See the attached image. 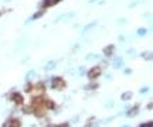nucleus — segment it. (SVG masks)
I'll return each mask as SVG.
<instances>
[{
  "mask_svg": "<svg viewBox=\"0 0 153 127\" xmlns=\"http://www.w3.org/2000/svg\"><path fill=\"white\" fill-rule=\"evenodd\" d=\"M53 89H57V90H61V89H64L65 86V83H64V80H63V78H54L53 79Z\"/></svg>",
  "mask_w": 153,
  "mask_h": 127,
  "instance_id": "obj_1",
  "label": "nucleus"
},
{
  "mask_svg": "<svg viewBox=\"0 0 153 127\" xmlns=\"http://www.w3.org/2000/svg\"><path fill=\"white\" fill-rule=\"evenodd\" d=\"M99 75H101V68H99V66H94V68L88 72V78H89V79H95V78L99 76Z\"/></svg>",
  "mask_w": 153,
  "mask_h": 127,
  "instance_id": "obj_2",
  "label": "nucleus"
},
{
  "mask_svg": "<svg viewBox=\"0 0 153 127\" xmlns=\"http://www.w3.org/2000/svg\"><path fill=\"white\" fill-rule=\"evenodd\" d=\"M11 99L14 100V103H16V104L23 103V96H20L19 93H13V96H11Z\"/></svg>",
  "mask_w": 153,
  "mask_h": 127,
  "instance_id": "obj_3",
  "label": "nucleus"
},
{
  "mask_svg": "<svg viewBox=\"0 0 153 127\" xmlns=\"http://www.w3.org/2000/svg\"><path fill=\"white\" fill-rule=\"evenodd\" d=\"M9 127H20V120L13 119L9 121Z\"/></svg>",
  "mask_w": 153,
  "mask_h": 127,
  "instance_id": "obj_4",
  "label": "nucleus"
},
{
  "mask_svg": "<svg viewBox=\"0 0 153 127\" xmlns=\"http://www.w3.org/2000/svg\"><path fill=\"white\" fill-rule=\"evenodd\" d=\"M112 51H113V45H108V47H105L104 54L105 55H109V54H112Z\"/></svg>",
  "mask_w": 153,
  "mask_h": 127,
  "instance_id": "obj_5",
  "label": "nucleus"
},
{
  "mask_svg": "<svg viewBox=\"0 0 153 127\" xmlns=\"http://www.w3.org/2000/svg\"><path fill=\"white\" fill-rule=\"evenodd\" d=\"M137 111H139V106H135V109L129 110L128 114H129V116H135V114H137Z\"/></svg>",
  "mask_w": 153,
  "mask_h": 127,
  "instance_id": "obj_6",
  "label": "nucleus"
},
{
  "mask_svg": "<svg viewBox=\"0 0 153 127\" xmlns=\"http://www.w3.org/2000/svg\"><path fill=\"white\" fill-rule=\"evenodd\" d=\"M121 64H122V59H121V58H116V59L113 61V68H119V66H121Z\"/></svg>",
  "mask_w": 153,
  "mask_h": 127,
  "instance_id": "obj_7",
  "label": "nucleus"
},
{
  "mask_svg": "<svg viewBox=\"0 0 153 127\" xmlns=\"http://www.w3.org/2000/svg\"><path fill=\"white\" fill-rule=\"evenodd\" d=\"M130 97H132V93H130V92H126V93L122 95V100H129Z\"/></svg>",
  "mask_w": 153,
  "mask_h": 127,
  "instance_id": "obj_8",
  "label": "nucleus"
},
{
  "mask_svg": "<svg viewBox=\"0 0 153 127\" xmlns=\"http://www.w3.org/2000/svg\"><path fill=\"white\" fill-rule=\"evenodd\" d=\"M54 106H56V104L53 103L51 100H48V102H47V107H48V109H54Z\"/></svg>",
  "mask_w": 153,
  "mask_h": 127,
  "instance_id": "obj_9",
  "label": "nucleus"
},
{
  "mask_svg": "<svg viewBox=\"0 0 153 127\" xmlns=\"http://www.w3.org/2000/svg\"><path fill=\"white\" fill-rule=\"evenodd\" d=\"M139 127H152V121H147V123H145V124H140Z\"/></svg>",
  "mask_w": 153,
  "mask_h": 127,
  "instance_id": "obj_10",
  "label": "nucleus"
},
{
  "mask_svg": "<svg viewBox=\"0 0 153 127\" xmlns=\"http://www.w3.org/2000/svg\"><path fill=\"white\" fill-rule=\"evenodd\" d=\"M53 66H56V64H54V62H50L48 65H47V66H46V69H47V71H48V69H51V68H53Z\"/></svg>",
  "mask_w": 153,
  "mask_h": 127,
  "instance_id": "obj_11",
  "label": "nucleus"
},
{
  "mask_svg": "<svg viewBox=\"0 0 153 127\" xmlns=\"http://www.w3.org/2000/svg\"><path fill=\"white\" fill-rule=\"evenodd\" d=\"M56 127H70V123H61V124H57Z\"/></svg>",
  "mask_w": 153,
  "mask_h": 127,
  "instance_id": "obj_12",
  "label": "nucleus"
},
{
  "mask_svg": "<svg viewBox=\"0 0 153 127\" xmlns=\"http://www.w3.org/2000/svg\"><path fill=\"white\" fill-rule=\"evenodd\" d=\"M41 16H43V11H38V13H37L36 16L33 17V20H36V18H38V17H41Z\"/></svg>",
  "mask_w": 153,
  "mask_h": 127,
  "instance_id": "obj_13",
  "label": "nucleus"
},
{
  "mask_svg": "<svg viewBox=\"0 0 153 127\" xmlns=\"http://www.w3.org/2000/svg\"><path fill=\"white\" fill-rule=\"evenodd\" d=\"M137 34H139V35H143V34H146V30L145 28H140V30L137 31Z\"/></svg>",
  "mask_w": 153,
  "mask_h": 127,
  "instance_id": "obj_14",
  "label": "nucleus"
},
{
  "mask_svg": "<svg viewBox=\"0 0 153 127\" xmlns=\"http://www.w3.org/2000/svg\"><path fill=\"white\" fill-rule=\"evenodd\" d=\"M143 58H146V59H150V58H152V55H150V54H149V52H143Z\"/></svg>",
  "mask_w": 153,
  "mask_h": 127,
  "instance_id": "obj_15",
  "label": "nucleus"
},
{
  "mask_svg": "<svg viewBox=\"0 0 153 127\" xmlns=\"http://www.w3.org/2000/svg\"><path fill=\"white\" fill-rule=\"evenodd\" d=\"M97 86H98V85H95V83H94V85H89V86H87V89H95Z\"/></svg>",
  "mask_w": 153,
  "mask_h": 127,
  "instance_id": "obj_16",
  "label": "nucleus"
},
{
  "mask_svg": "<svg viewBox=\"0 0 153 127\" xmlns=\"http://www.w3.org/2000/svg\"><path fill=\"white\" fill-rule=\"evenodd\" d=\"M56 1H58V0H51V3H56Z\"/></svg>",
  "mask_w": 153,
  "mask_h": 127,
  "instance_id": "obj_17",
  "label": "nucleus"
},
{
  "mask_svg": "<svg viewBox=\"0 0 153 127\" xmlns=\"http://www.w3.org/2000/svg\"><path fill=\"white\" fill-rule=\"evenodd\" d=\"M122 127H129V126H122Z\"/></svg>",
  "mask_w": 153,
  "mask_h": 127,
  "instance_id": "obj_18",
  "label": "nucleus"
}]
</instances>
